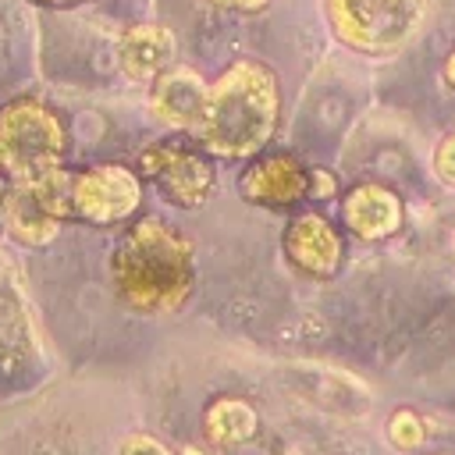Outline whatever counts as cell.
Masks as SVG:
<instances>
[{"instance_id": "obj_1", "label": "cell", "mask_w": 455, "mask_h": 455, "mask_svg": "<svg viewBox=\"0 0 455 455\" xmlns=\"http://www.w3.org/2000/svg\"><path fill=\"white\" fill-rule=\"evenodd\" d=\"M110 281L121 302L142 316L178 313L196 284L192 242L164 220L142 217L114 245Z\"/></svg>"}, {"instance_id": "obj_2", "label": "cell", "mask_w": 455, "mask_h": 455, "mask_svg": "<svg viewBox=\"0 0 455 455\" xmlns=\"http://www.w3.org/2000/svg\"><path fill=\"white\" fill-rule=\"evenodd\" d=\"M277 124V78L256 57L235 60L206 85L203 110L192 124L203 153L224 160L256 156Z\"/></svg>"}, {"instance_id": "obj_3", "label": "cell", "mask_w": 455, "mask_h": 455, "mask_svg": "<svg viewBox=\"0 0 455 455\" xmlns=\"http://www.w3.org/2000/svg\"><path fill=\"white\" fill-rule=\"evenodd\" d=\"M68 128L53 107L21 96L0 107V178L36 181L64 167Z\"/></svg>"}, {"instance_id": "obj_4", "label": "cell", "mask_w": 455, "mask_h": 455, "mask_svg": "<svg viewBox=\"0 0 455 455\" xmlns=\"http://www.w3.org/2000/svg\"><path fill=\"white\" fill-rule=\"evenodd\" d=\"M334 36L359 53L402 50L427 18V0H323Z\"/></svg>"}, {"instance_id": "obj_5", "label": "cell", "mask_w": 455, "mask_h": 455, "mask_svg": "<svg viewBox=\"0 0 455 455\" xmlns=\"http://www.w3.org/2000/svg\"><path fill=\"white\" fill-rule=\"evenodd\" d=\"M71 220V171L57 167L36 181H4L0 228L21 245H50Z\"/></svg>"}, {"instance_id": "obj_6", "label": "cell", "mask_w": 455, "mask_h": 455, "mask_svg": "<svg viewBox=\"0 0 455 455\" xmlns=\"http://www.w3.org/2000/svg\"><path fill=\"white\" fill-rule=\"evenodd\" d=\"M142 206V181L124 164H96L71 174V217L117 228L128 224Z\"/></svg>"}, {"instance_id": "obj_7", "label": "cell", "mask_w": 455, "mask_h": 455, "mask_svg": "<svg viewBox=\"0 0 455 455\" xmlns=\"http://www.w3.org/2000/svg\"><path fill=\"white\" fill-rule=\"evenodd\" d=\"M139 171L164 192L167 203L181 210H196L210 199L217 185V171L203 149L185 142H153L139 153Z\"/></svg>"}, {"instance_id": "obj_8", "label": "cell", "mask_w": 455, "mask_h": 455, "mask_svg": "<svg viewBox=\"0 0 455 455\" xmlns=\"http://www.w3.org/2000/svg\"><path fill=\"white\" fill-rule=\"evenodd\" d=\"M238 192L245 203L256 206H274V210L295 206L299 199L309 196V171L291 153H267L242 171Z\"/></svg>"}, {"instance_id": "obj_9", "label": "cell", "mask_w": 455, "mask_h": 455, "mask_svg": "<svg viewBox=\"0 0 455 455\" xmlns=\"http://www.w3.org/2000/svg\"><path fill=\"white\" fill-rule=\"evenodd\" d=\"M284 256L309 277H334L345 256L338 228L320 213H299L284 231Z\"/></svg>"}, {"instance_id": "obj_10", "label": "cell", "mask_w": 455, "mask_h": 455, "mask_svg": "<svg viewBox=\"0 0 455 455\" xmlns=\"http://www.w3.org/2000/svg\"><path fill=\"white\" fill-rule=\"evenodd\" d=\"M402 199L377 181H363L341 199V224L363 242L391 238L402 228Z\"/></svg>"}, {"instance_id": "obj_11", "label": "cell", "mask_w": 455, "mask_h": 455, "mask_svg": "<svg viewBox=\"0 0 455 455\" xmlns=\"http://www.w3.org/2000/svg\"><path fill=\"white\" fill-rule=\"evenodd\" d=\"M203 96H206V82L192 68H167L164 75L153 78L149 110L156 121L192 132V124L203 110Z\"/></svg>"}, {"instance_id": "obj_12", "label": "cell", "mask_w": 455, "mask_h": 455, "mask_svg": "<svg viewBox=\"0 0 455 455\" xmlns=\"http://www.w3.org/2000/svg\"><path fill=\"white\" fill-rule=\"evenodd\" d=\"M117 64L132 82H153L174 64V36L164 25H132L117 39Z\"/></svg>"}, {"instance_id": "obj_13", "label": "cell", "mask_w": 455, "mask_h": 455, "mask_svg": "<svg viewBox=\"0 0 455 455\" xmlns=\"http://www.w3.org/2000/svg\"><path fill=\"white\" fill-rule=\"evenodd\" d=\"M28 355H32V334H28L25 302L14 270L0 252V373L21 370Z\"/></svg>"}, {"instance_id": "obj_14", "label": "cell", "mask_w": 455, "mask_h": 455, "mask_svg": "<svg viewBox=\"0 0 455 455\" xmlns=\"http://www.w3.org/2000/svg\"><path fill=\"white\" fill-rule=\"evenodd\" d=\"M259 430V412L238 395H217L203 409V434L213 448H238Z\"/></svg>"}, {"instance_id": "obj_15", "label": "cell", "mask_w": 455, "mask_h": 455, "mask_svg": "<svg viewBox=\"0 0 455 455\" xmlns=\"http://www.w3.org/2000/svg\"><path fill=\"white\" fill-rule=\"evenodd\" d=\"M387 441H391L398 451H416V448L423 444V419H419L412 409L391 412V419H387Z\"/></svg>"}, {"instance_id": "obj_16", "label": "cell", "mask_w": 455, "mask_h": 455, "mask_svg": "<svg viewBox=\"0 0 455 455\" xmlns=\"http://www.w3.org/2000/svg\"><path fill=\"white\" fill-rule=\"evenodd\" d=\"M117 455H174V451H171V448H167L160 437L135 430V434H124V437H121Z\"/></svg>"}, {"instance_id": "obj_17", "label": "cell", "mask_w": 455, "mask_h": 455, "mask_svg": "<svg viewBox=\"0 0 455 455\" xmlns=\"http://www.w3.org/2000/svg\"><path fill=\"white\" fill-rule=\"evenodd\" d=\"M434 174L455 188V128L434 146Z\"/></svg>"}, {"instance_id": "obj_18", "label": "cell", "mask_w": 455, "mask_h": 455, "mask_svg": "<svg viewBox=\"0 0 455 455\" xmlns=\"http://www.w3.org/2000/svg\"><path fill=\"white\" fill-rule=\"evenodd\" d=\"M331 192H334V181L323 171H309V196L313 199H327Z\"/></svg>"}, {"instance_id": "obj_19", "label": "cell", "mask_w": 455, "mask_h": 455, "mask_svg": "<svg viewBox=\"0 0 455 455\" xmlns=\"http://www.w3.org/2000/svg\"><path fill=\"white\" fill-rule=\"evenodd\" d=\"M213 4L217 7H228V11H245L249 14V11H263L270 0H213Z\"/></svg>"}, {"instance_id": "obj_20", "label": "cell", "mask_w": 455, "mask_h": 455, "mask_svg": "<svg viewBox=\"0 0 455 455\" xmlns=\"http://www.w3.org/2000/svg\"><path fill=\"white\" fill-rule=\"evenodd\" d=\"M444 82L455 89V50L448 53V60H444Z\"/></svg>"}, {"instance_id": "obj_21", "label": "cell", "mask_w": 455, "mask_h": 455, "mask_svg": "<svg viewBox=\"0 0 455 455\" xmlns=\"http://www.w3.org/2000/svg\"><path fill=\"white\" fill-rule=\"evenodd\" d=\"M39 7H75V4H85V0H32Z\"/></svg>"}, {"instance_id": "obj_22", "label": "cell", "mask_w": 455, "mask_h": 455, "mask_svg": "<svg viewBox=\"0 0 455 455\" xmlns=\"http://www.w3.org/2000/svg\"><path fill=\"white\" fill-rule=\"evenodd\" d=\"M0 196H4V178H0Z\"/></svg>"}]
</instances>
